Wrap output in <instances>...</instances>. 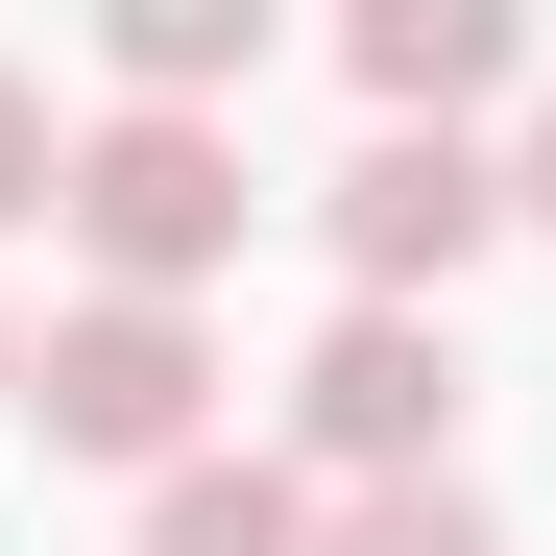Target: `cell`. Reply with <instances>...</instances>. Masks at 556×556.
Instances as JSON below:
<instances>
[{"instance_id": "cell-3", "label": "cell", "mask_w": 556, "mask_h": 556, "mask_svg": "<svg viewBox=\"0 0 556 556\" xmlns=\"http://www.w3.org/2000/svg\"><path fill=\"white\" fill-rule=\"evenodd\" d=\"M315 218H339V266H363V315H435L459 266L508 242V169H484V146H412V122H388V146H363L339 194H315Z\"/></svg>"}, {"instance_id": "cell-4", "label": "cell", "mask_w": 556, "mask_h": 556, "mask_svg": "<svg viewBox=\"0 0 556 556\" xmlns=\"http://www.w3.org/2000/svg\"><path fill=\"white\" fill-rule=\"evenodd\" d=\"M291 412H315L339 484H435V435H459V339H435V315H339Z\"/></svg>"}, {"instance_id": "cell-9", "label": "cell", "mask_w": 556, "mask_h": 556, "mask_svg": "<svg viewBox=\"0 0 556 556\" xmlns=\"http://www.w3.org/2000/svg\"><path fill=\"white\" fill-rule=\"evenodd\" d=\"M73 194V122H49V73H0V218H49Z\"/></svg>"}, {"instance_id": "cell-8", "label": "cell", "mask_w": 556, "mask_h": 556, "mask_svg": "<svg viewBox=\"0 0 556 556\" xmlns=\"http://www.w3.org/2000/svg\"><path fill=\"white\" fill-rule=\"evenodd\" d=\"M315 556H484V508H459V484H339Z\"/></svg>"}, {"instance_id": "cell-5", "label": "cell", "mask_w": 556, "mask_h": 556, "mask_svg": "<svg viewBox=\"0 0 556 556\" xmlns=\"http://www.w3.org/2000/svg\"><path fill=\"white\" fill-rule=\"evenodd\" d=\"M508 73H532L508 0H363V98H388L412 146H459V98H508Z\"/></svg>"}, {"instance_id": "cell-2", "label": "cell", "mask_w": 556, "mask_h": 556, "mask_svg": "<svg viewBox=\"0 0 556 556\" xmlns=\"http://www.w3.org/2000/svg\"><path fill=\"white\" fill-rule=\"evenodd\" d=\"M25 412H49V459H146V484H194L218 339H194V315H146V291H73V315L25 339Z\"/></svg>"}, {"instance_id": "cell-7", "label": "cell", "mask_w": 556, "mask_h": 556, "mask_svg": "<svg viewBox=\"0 0 556 556\" xmlns=\"http://www.w3.org/2000/svg\"><path fill=\"white\" fill-rule=\"evenodd\" d=\"M146 556H315V484L291 459H194V484H146Z\"/></svg>"}, {"instance_id": "cell-11", "label": "cell", "mask_w": 556, "mask_h": 556, "mask_svg": "<svg viewBox=\"0 0 556 556\" xmlns=\"http://www.w3.org/2000/svg\"><path fill=\"white\" fill-rule=\"evenodd\" d=\"M0 412H25V339H0Z\"/></svg>"}, {"instance_id": "cell-1", "label": "cell", "mask_w": 556, "mask_h": 556, "mask_svg": "<svg viewBox=\"0 0 556 556\" xmlns=\"http://www.w3.org/2000/svg\"><path fill=\"white\" fill-rule=\"evenodd\" d=\"M73 242H98V291H146V315H194V266H242V122H73V194H49Z\"/></svg>"}, {"instance_id": "cell-6", "label": "cell", "mask_w": 556, "mask_h": 556, "mask_svg": "<svg viewBox=\"0 0 556 556\" xmlns=\"http://www.w3.org/2000/svg\"><path fill=\"white\" fill-rule=\"evenodd\" d=\"M242 73H266V0H122V98L146 122H218Z\"/></svg>"}, {"instance_id": "cell-10", "label": "cell", "mask_w": 556, "mask_h": 556, "mask_svg": "<svg viewBox=\"0 0 556 556\" xmlns=\"http://www.w3.org/2000/svg\"><path fill=\"white\" fill-rule=\"evenodd\" d=\"M508 218H532V242H556V98H532V146H508Z\"/></svg>"}]
</instances>
